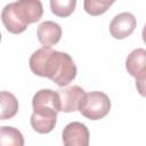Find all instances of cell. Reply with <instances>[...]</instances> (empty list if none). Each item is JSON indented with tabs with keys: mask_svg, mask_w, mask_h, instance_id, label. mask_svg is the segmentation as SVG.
<instances>
[{
	"mask_svg": "<svg viewBox=\"0 0 146 146\" xmlns=\"http://www.w3.org/2000/svg\"><path fill=\"white\" fill-rule=\"evenodd\" d=\"M29 64L35 75L48 78L59 87L67 86L76 76V66L72 57L48 47L35 50L31 55Z\"/></svg>",
	"mask_w": 146,
	"mask_h": 146,
	"instance_id": "cell-1",
	"label": "cell"
},
{
	"mask_svg": "<svg viewBox=\"0 0 146 146\" xmlns=\"http://www.w3.org/2000/svg\"><path fill=\"white\" fill-rule=\"evenodd\" d=\"M33 113L30 122L38 133H48L56 125L57 114L60 112L59 95L51 89H41L32 98Z\"/></svg>",
	"mask_w": 146,
	"mask_h": 146,
	"instance_id": "cell-2",
	"label": "cell"
},
{
	"mask_svg": "<svg viewBox=\"0 0 146 146\" xmlns=\"http://www.w3.org/2000/svg\"><path fill=\"white\" fill-rule=\"evenodd\" d=\"M43 14L39 0H19L6 5L1 11V21L6 30L13 34L24 32L29 24L38 22Z\"/></svg>",
	"mask_w": 146,
	"mask_h": 146,
	"instance_id": "cell-3",
	"label": "cell"
},
{
	"mask_svg": "<svg viewBox=\"0 0 146 146\" xmlns=\"http://www.w3.org/2000/svg\"><path fill=\"white\" fill-rule=\"evenodd\" d=\"M80 113L92 121L105 117L111 111L110 97L102 91H91L83 96L80 106Z\"/></svg>",
	"mask_w": 146,
	"mask_h": 146,
	"instance_id": "cell-4",
	"label": "cell"
},
{
	"mask_svg": "<svg viewBox=\"0 0 146 146\" xmlns=\"http://www.w3.org/2000/svg\"><path fill=\"white\" fill-rule=\"evenodd\" d=\"M62 138L64 146H89L90 133L86 124L74 121L65 125Z\"/></svg>",
	"mask_w": 146,
	"mask_h": 146,
	"instance_id": "cell-5",
	"label": "cell"
},
{
	"mask_svg": "<svg viewBox=\"0 0 146 146\" xmlns=\"http://www.w3.org/2000/svg\"><path fill=\"white\" fill-rule=\"evenodd\" d=\"M137 26L136 17L128 11L120 13L114 16L110 24V33L114 39L121 40L132 34Z\"/></svg>",
	"mask_w": 146,
	"mask_h": 146,
	"instance_id": "cell-6",
	"label": "cell"
},
{
	"mask_svg": "<svg viewBox=\"0 0 146 146\" xmlns=\"http://www.w3.org/2000/svg\"><path fill=\"white\" fill-rule=\"evenodd\" d=\"M59 95V103H60V112L70 113L79 110L80 103L86 95L84 90L80 86H68L64 89L57 90Z\"/></svg>",
	"mask_w": 146,
	"mask_h": 146,
	"instance_id": "cell-7",
	"label": "cell"
},
{
	"mask_svg": "<svg viewBox=\"0 0 146 146\" xmlns=\"http://www.w3.org/2000/svg\"><path fill=\"white\" fill-rule=\"evenodd\" d=\"M36 36L39 42L43 47L51 48V46L56 44L62 38V27L59 24L52 21L42 22L36 30Z\"/></svg>",
	"mask_w": 146,
	"mask_h": 146,
	"instance_id": "cell-8",
	"label": "cell"
},
{
	"mask_svg": "<svg viewBox=\"0 0 146 146\" xmlns=\"http://www.w3.org/2000/svg\"><path fill=\"white\" fill-rule=\"evenodd\" d=\"M125 68L133 78H136L141 71L146 70V49H133L125 59Z\"/></svg>",
	"mask_w": 146,
	"mask_h": 146,
	"instance_id": "cell-9",
	"label": "cell"
},
{
	"mask_svg": "<svg viewBox=\"0 0 146 146\" xmlns=\"http://www.w3.org/2000/svg\"><path fill=\"white\" fill-rule=\"evenodd\" d=\"M0 146H24L23 133L8 125H2L0 128Z\"/></svg>",
	"mask_w": 146,
	"mask_h": 146,
	"instance_id": "cell-10",
	"label": "cell"
},
{
	"mask_svg": "<svg viewBox=\"0 0 146 146\" xmlns=\"http://www.w3.org/2000/svg\"><path fill=\"white\" fill-rule=\"evenodd\" d=\"M1 120H8L16 115L18 111V100L17 98L8 91H1Z\"/></svg>",
	"mask_w": 146,
	"mask_h": 146,
	"instance_id": "cell-11",
	"label": "cell"
},
{
	"mask_svg": "<svg viewBox=\"0 0 146 146\" xmlns=\"http://www.w3.org/2000/svg\"><path fill=\"white\" fill-rule=\"evenodd\" d=\"M76 6L75 0H51L50 9L51 13L58 17H67L70 16Z\"/></svg>",
	"mask_w": 146,
	"mask_h": 146,
	"instance_id": "cell-12",
	"label": "cell"
},
{
	"mask_svg": "<svg viewBox=\"0 0 146 146\" xmlns=\"http://www.w3.org/2000/svg\"><path fill=\"white\" fill-rule=\"evenodd\" d=\"M114 1H95V0H86L83 2L84 10L91 15V16H98L104 14L112 5Z\"/></svg>",
	"mask_w": 146,
	"mask_h": 146,
	"instance_id": "cell-13",
	"label": "cell"
},
{
	"mask_svg": "<svg viewBox=\"0 0 146 146\" xmlns=\"http://www.w3.org/2000/svg\"><path fill=\"white\" fill-rule=\"evenodd\" d=\"M136 88L140 96L146 97V70L141 71L136 78Z\"/></svg>",
	"mask_w": 146,
	"mask_h": 146,
	"instance_id": "cell-14",
	"label": "cell"
},
{
	"mask_svg": "<svg viewBox=\"0 0 146 146\" xmlns=\"http://www.w3.org/2000/svg\"><path fill=\"white\" fill-rule=\"evenodd\" d=\"M141 36H143V41L146 43V24L143 27V32H141Z\"/></svg>",
	"mask_w": 146,
	"mask_h": 146,
	"instance_id": "cell-15",
	"label": "cell"
}]
</instances>
